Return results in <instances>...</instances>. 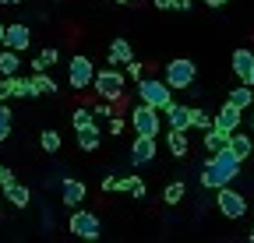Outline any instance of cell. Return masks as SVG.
<instances>
[{
	"mask_svg": "<svg viewBox=\"0 0 254 243\" xmlns=\"http://www.w3.org/2000/svg\"><path fill=\"white\" fill-rule=\"evenodd\" d=\"M21 71V56L14 53V49H0V78H11V74H18Z\"/></svg>",
	"mask_w": 254,
	"mask_h": 243,
	"instance_id": "7402d4cb",
	"label": "cell"
},
{
	"mask_svg": "<svg viewBox=\"0 0 254 243\" xmlns=\"http://www.w3.org/2000/svg\"><path fill=\"white\" fill-rule=\"evenodd\" d=\"M190 127H198V131H208L212 127V116L205 109H190Z\"/></svg>",
	"mask_w": 254,
	"mask_h": 243,
	"instance_id": "f546056e",
	"label": "cell"
},
{
	"mask_svg": "<svg viewBox=\"0 0 254 243\" xmlns=\"http://www.w3.org/2000/svg\"><path fill=\"white\" fill-rule=\"evenodd\" d=\"M117 4H131V0H117Z\"/></svg>",
	"mask_w": 254,
	"mask_h": 243,
	"instance_id": "f6af8a7d",
	"label": "cell"
},
{
	"mask_svg": "<svg viewBox=\"0 0 254 243\" xmlns=\"http://www.w3.org/2000/svg\"><path fill=\"white\" fill-rule=\"evenodd\" d=\"M32 96H53L57 92V85H53V78L46 74V71H32Z\"/></svg>",
	"mask_w": 254,
	"mask_h": 243,
	"instance_id": "44dd1931",
	"label": "cell"
},
{
	"mask_svg": "<svg viewBox=\"0 0 254 243\" xmlns=\"http://www.w3.org/2000/svg\"><path fill=\"white\" fill-rule=\"evenodd\" d=\"M166 148H170V155H173V159H184L187 151H190V145H187V131H173V127H170V134H166Z\"/></svg>",
	"mask_w": 254,
	"mask_h": 243,
	"instance_id": "ac0fdd59",
	"label": "cell"
},
{
	"mask_svg": "<svg viewBox=\"0 0 254 243\" xmlns=\"http://www.w3.org/2000/svg\"><path fill=\"white\" fill-rule=\"evenodd\" d=\"M92 88H95L106 102H120V96H124V71H117V67L95 71V74H92Z\"/></svg>",
	"mask_w": 254,
	"mask_h": 243,
	"instance_id": "3957f363",
	"label": "cell"
},
{
	"mask_svg": "<svg viewBox=\"0 0 254 243\" xmlns=\"http://www.w3.org/2000/svg\"><path fill=\"white\" fill-rule=\"evenodd\" d=\"M127 60H134V49H131V43L127 39H113L110 43V64H127Z\"/></svg>",
	"mask_w": 254,
	"mask_h": 243,
	"instance_id": "ffe728a7",
	"label": "cell"
},
{
	"mask_svg": "<svg viewBox=\"0 0 254 243\" xmlns=\"http://www.w3.org/2000/svg\"><path fill=\"white\" fill-rule=\"evenodd\" d=\"M92 116H110V106H106V102H103V106H95V109H92Z\"/></svg>",
	"mask_w": 254,
	"mask_h": 243,
	"instance_id": "8d00e7d4",
	"label": "cell"
},
{
	"mask_svg": "<svg viewBox=\"0 0 254 243\" xmlns=\"http://www.w3.org/2000/svg\"><path fill=\"white\" fill-rule=\"evenodd\" d=\"M170 11H180V14L190 11V0H170Z\"/></svg>",
	"mask_w": 254,
	"mask_h": 243,
	"instance_id": "d6a6232c",
	"label": "cell"
},
{
	"mask_svg": "<svg viewBox=\"0 0 254 243\" xmlns=\"http://www.w3.org/2000/svg\"><path fill=\"white\" fill-rule=\"evenodd\" d=\"M247 85H254V67H251V78H247Z\"/></svg>",
	"mask_w": 254,
	"mask_h": 243,
	"instance_id": "b9f144b4",
	"label": "cell"
},
{
	"mask_svg": "<svg viewBox=\"0 0 254 243\" xmlns=\"http://www.w3.org/2000/svg\"><path fill=\"white\" fill-rule=\"evenodd\" d=\"M57 60H60V49H53V46H50V49H43L36 60H32V71H50Z\"/></svg>",
	"mask_w": 254,
	"mask_h": 243,
	"instance_id": "484cf974",
	"label": "cell"
},
{
	"mask_svg": "<svg viewBox=\"0 0 254 243\" xmlns=\"http://www.w3.org/2000/svg\"><path fill=\"white\" fill-rule=\"evenodd\" d=\"M113 191H131L134 197H145V184H141V176H120Z\"/></svg>",
	"mask_w": 254,
	"mask_h": 243,
	"instance_id": "d4e9b609",
	"label": "cell"
},
{
	"mask_svg": "<svg viewBox=\"0 0 254 243\" xmlns=\"http://www.w3.org/2000/svg\"><path fill=\"white\" fill-rule=\"evenodd\" d=\"M7 88H11V99H36V96H32V81L21 78V74H11Z\"/></svg>",
	"mask_w": 254,
	"mask_h": 243,
	"instance_id": "603a6c76",
	"label": "cell"
},
{
	"mask_svg": "<svg viewBox=\"0 0 254 243\" xmlns=\"http://www.w3.org/2000/svg\"><path fill=\"white\" fill-rule=\"evenodd\" d=\"M226 148L233 151V155L244 162L247 155H254V134H240V131H230V141H226Z\"/></svg>",
	"mask_w": 254,
	"mask_h": 243,
	"instance_id": "4fadbf2b",
	"label": "cell"
},
{
	"mask_svg": "<svg viewBox=\"0 0 254 243\" xmlns=\"http://www.w3.org/2000/svg\"><path fill=\"white\" fill-rule=\"evenodd\" d=\"M0 43H4V21H0Z\"/></svg>",
	"mask_w": 254,
	"mask_h": 243,
	"instance_id": "60d3db41",
	"label": "cell"
},
{
	"mask_svg": "<svg viewBox=\"0 0 254 243\" xmlns=\"http://www.w3.org/2000/svg\"><path fill=\"white\" fill-rule=\"evenodd\" d=\"M110 134H113V138H120V134H124V120H117V116L110 120Z\"/></svg>",
	"mask_w": 254,
	"mask_h": 243,
	"instance_id": "836d02e7",
	"label": "cell"
},
{
	"mask_svg": "<svg viewBox=\"0 0 254 243\" xmlns=\"http://www.w3.org/2000/svg\"><path fill=\"white\" fill-rule=\"evenodd\" d=\"M99 127H95V120H92V124H85V127H78V148L81 151H95V148H99Z\"/></svg>",
	"mask_w": 254,
	"mask_h": 243,
	"instance_id": "e0dca14e",
	"label": "cell"
},
{
	"mask_svg": "<svg viewBox=\"0 0 254 243\" xmlns=\"http://www.w3.org/2000/svg\"><path fill=\"white\" fill-rule=\"evenodd\" d=\"M85 124H92V113L88 109H74V131L85 127Z\"/></svg>",
	"mask_w": 254,
	"mask_h": 243,
	"instance_id": "4dcf8cb0",
	"label": "cell"
},
{
	"mask_svg": "<svg viewBox=\"0 0 254 243\" xmlns=\"http://www.w3.org/2000/svg\"><path fill=\"white\" fill-rule=\"evenodd\" d=\"M39 145H43V151H50V155H57V151H60V134L46 127V131L39 134Z\"/></svg>",
	"mask_w": 254,
	"mask_h": 243,
	"instance_id": "4316f807",
	"label": "cell"
},
{
	"mask_svg": "<svg viewBox=\"0 0 254 243\" xmlns=\"http://www.w3.org/2000/svg\"><path fill=\"white\" fill-rule=\"evenodd\" d=\"M230 64H233V74H237L240 81H247V78H251V67H254V53H251V49H237Z\"/></svg>",
	"mask_w": 254,
	"mask_h": 243,
	"instance_id": "2e32d148",
	"label": "cell"
},
{
	"mask_svg": "<svg viewBox=\"0 0 254 243\" xmlns=\"http://www.w3.org/2000/svg\"><path fill=\"white\" fill-rule=\"evenodd\" d=\"M127 78H141V64H138V60H127Z\"/></svg>",
	"mask_w": 254,
	"mask_h": 243,
	"instance_id": "1f68e13d",
	"label": "cell"
},
{
	"mask_svg": "<svg viewBox=\"0 0 254 243\" xmlns=\"http://www.w3.org/2000/svg\"><path fill=\"white\" fill-rule=\"evenodd\" d=\"M194 74H198L194 60L177 56V60H170V64H166V78H163V81L173 88V92H184V88H190V85H194Z\"/></svg>",
	"mask_w": 254,
	"mask_h": 243,
	"instance_id": "277c9868",
	"label": "cell"
},
{
	"mask_svg": "<svg viewBox=\"0 0 254 243\" xmlns=\"http://www.w3.org/2000/svg\"><path fill=\"white\" fill-rule=\"evenodd\" d=\"M4 46L14 49V53L28 49V46H32V28L21 25V21H18V25H7V28H4Z\"/></svg>",
	"mask_w": 254,
	"mask_h": 243,
	"instance_id": "9c48e42d",
	"label": "cell"
},
{
	"mask_svg": "<svg viewBox=\"0 0 254 243\" xmlns=\"http://www.w3.org/2000/svg\"><path fill=\"white\" fill-rule=\"evenodd\" d=\"M215 208H219V215H226V219H244L247 197L240 191H230V184H222V187H215Z\"/></svg>",
	"mask_w": 254,
	"mask_h": 243,
	"instance_id": "5b68a950",
	"label": "cell"
},
{
	"mask_svg": "<svg viewBox=\"0 0 254 243\" xmlns=\"http://www.w3.org/2000/svg\"><path fill=\"white\" fill-rule=\"evenodd\" d=\"M152 159H155V138L138 134V141H134V148H131V162H134V166H145V162H152Z\"/></svg>",
	"mask_w": 254,
	"mask_h": 243,
	"instance_id": "5bb4252c",
	"label": "cell"
},
{
	"mask_svg": "<svg viewBox=\"0 0 254 243\" xmlns=\"http://www.w3.org/2000/svg\"><path fill=\"white\" fill-rule=\"evenodd\" d=\"M131 127L138 131V134H145V138H155L159 134V127H163V120H159V109L155 106H134V113H131Z\"/></svg>",
	"mask_w": 254,
	"mask_h": 243,
	"instance_id": "8992f818",
	"label": "cell"
},
{
	"mask_svg": "<svg viewBox=\"0 0 254 243\" xmlns=\"http://www.w3.org/2000/svg\"><path fill=\"white\" fill-rule=\"evenodd\" d=\"M11 109H7V102H0V141H7L11 138Z\"/></svg>",
	"mask_w": 254,
	"mask_h": 243,
	"instance_id": "f1b7e54d",
	"label": "cell"
},
{
	"mask_svg": "<svg viewBox=\"0 0 254 243\" xmlns=\"http://www.w3.org/2000/svg\"><path fill=\"white\" fill-rule=\"evenodd\" d=\"M92 74H95V67H92V60L88 56H71V64H67V81H71V88H88L92 85Z\"/></svg>",
	"mask_w": 254,
	"mask_h": 243,
	"instance_id": "ba28073f",
	"label": "cell"
},
{
	"mask_svg": "<svg viewBox=\"0 0 254 243\" xmlns=\"http://www.w3.org/2000/svg\"><path fill=\"white\" fill-rule=\"evenodd\" d=\"M240 120H244V109H237L233 102H222V109L212 116V127H219V131H237L240 127Z\"/></svg>",
	"mask_w": 254,
	"mask_h": 243,
	"instance_id": "8fae6325",
	"label": "cell"
},
{
	"mask_svg": "<svg viewBox=\"0 0 254 243\" xmlns=\"http://www.w3.org/2000/svg\"><path fill=\"white\" fill-rule=\"evenodd\" d=\"M251 131H254V113H251Z\"/></svg>",
	"mask_w": 254,
	"mask_h": 243,
	"instance_id": "7bdbcfd3",
	"label": "cell"
},
{
	"mask_svg": "<svg viewBox=\"0 0 254 243\" xmlns=\"http://www.w3.org/2000/svg\"><path fill=\"white\" fill-rule=\"evenodd\" d=\"M71 233H74L78 240H99V236H103V226H99V219H95L92 211L74 208V211H71Z\"/></svg>",
	"mask_w": 254,
	"mask_h": 243,
	"instance_id": "52a82bcc",
	"label": "cell"
},
{
	"mask_svg": "<svg viewBox=\"0 0 254 243\" xmlns=\"http://www.w3.org/2000/svg\"><path fill=\"white\" fill-rule=\"evenodd\" d=\"M0 4H4V7H18V4H21V0H0Z\"/></svg>",
	"mask_w": 254,
	"mask_h": 243,
	"instance_id": "ab89813d",
	"label": "cell"
},
{
	"mask_svg": "<svg viewBox=\"0 0 254 243\" xmlns=\"http://www.w3.org/2000/svg\"><path fill=\"white\" fill-rule=\"evenodd\" d=\"M85 184L81 180H74V176H64L60 180V204H67V208H78L81 201H85Z\"/></svg>",
	"mask_w": 254,
	"mask_h": 243,
	"instance_id": "30bf717a",
	"label": "cell"
},
{
	"mask_svg": "<svg viewBox=\"0 0 254 243\" xmlns=\"http://www.w3.org/2000/svg\"><path fill=\"white\" fill-rule=\"evenodd\" d=\"M233 176H240V159L233 155L230 148H219V151H212V159H208L205 169H201V187L215 191V187H222V184H230Z\"/></svg>",
	"mask_w": 254,
	"mask_h": 243,
	"instance_id": "6da1fadb",
	"label": "cell"
},
{
	"mask_svg": "<svg viewBox=\"0 0 254 243\" xmlns=\"http://www.w3.org/2000/svg\"><path fill=\"white\" fill-rule=\"evenodd\" d=\"M138 92H141V102L145 106H155L159 113H163V106L173 102V88L163 78H138Z\"/></svg>",
	"mask_w": 254,
	"mask_h": 243,
	"instance_id": "7a4b0ae2",
	"label": "cell"
},
{
	"mask_svg": "<svg viewBox=\"0 0 254 243\" xmlns=\"http://www.w3.org/2000/svg\"><path fill=\"white\" fill-rule=\"evenodd\" d=\"M247 236H251V243H254V229H251V233H247Z\"/></svg>",
	"mask_w": 254,
	"mask_h": 243,
	"instance_id": "ee69618b",
	"label": "cell"
},
{
	"mask_svg": "<svg viewBox=\"0 0 254 243\" xmlns=\"http://www.w3.org/2000/svg\"><path fill=\"white\" fill-rule=\"evenodd\" d=\"M163 201H166V204H180V201H184V184H180V180H173V184L163 191Z\"/></svg>",
	"mask_w": 254,
	"mask_h": 243,
	"instance_id": "83f0119b",
	"label": "cell"
},
{
	"mask_svg": "<svg viewBox=\"0 0 254 243\" xmlns=\"http://www.w3.org/2000/svg\"><path fill=\"white\" fill-rule=\"evenodd\" d=\"M163 113H166V127H173V131H190V106L170 102V106H163Z\"/></svg>",
	"mask_w": 254,
	"mask_h": 243,
	"instance_id": "7c38bea8",
	"label": "cell"
},
{
	"mask_svg": "<svg viewBox=\"0 0 254 243\" xmlns=\"http://www.w3.org/2000/svg\"><path fill=\"white\" fill-rule=\"evenodd\" d=\"M11 180H14V173L7 166H0V184H11Z\"/></svg>",
	"mask_w": 254,
	"mask_h": 243,
	"instance_id": "d590c367",
	"label": "cell"
},
{
	"mask_svg": "<svg viewBox=\"0 0 254 243\" xmlns=\"http://www.w3.org/2000/svg\"><path fill=\"white\" fill-rule=\"evenodd\" d=\"M230 0H205V7H226Z\"/></svg>",
	"mask_w": 254,
	"mask_h": 243,
	"instance_id": "74e56055",
	"label": "cell"
},
{
	"mask_svg": "<svg viewBox=\"0 0 254 243\" xmlns=\"http://www.w3.org/2000/svg\"><path fill=\"white\" fill-rule=\"evenodd\" d=\"M226 141H230L226 131H219V127H208V131H205V148H208V155H212V151H219V148H226Z\"/></svg>",
	"mask_w": 254,
	"mask_h": 243,
	"instance_id": "cb8c5ba5",
	"label": "cell"
},
{
	"mask_svg": "<svg viewBox=\"0 0 254 243\" xmlns=\"http://www.w3.org/2000/svg\"><path fill=\"white\" fill-rule=\"evenodd\" d=\"M4 201H7V204H14V208H25V204L32 201V191H28V187H21L18 180H11V184H4Z\"/></svg>",
	"mask_w": 254,
	"mask_h": 243,
	"instance_id": "9a60e30c",
	"label": "cell"
},
{
	"mask_svg": "<svg viewBox=\"0 0 254 243\" xmlns=\"http://www.w3.org/2000/svg\"><path fill=\"white\" fill-rule=\"evenodd\" d=\"M11 99V88H7V78H0V102Z\"/></svg>",
	"mask_w": 254,
	"mask_h": 243,
	"instance_id": "e575fe53",
	"label": "cell"
},
{
	"mask_svg": "<svg viewBox=\"0 0 254 243\" xmlns=\"http://www.w3.org/2000/svg\"><path fill=\"white\" fill-rule=\"evenodd\" d=\"M152 4H155L159 11H170V0H152Z\"/></svg>",
	"mask_w": 254,
	"mask_h": 243,
	"instance_id": "f35d334b",
	"label": "cell"
},
{
	"mask_svg": "<svg viewBox=\"0 0 254 243\" xmlns=\"http://www.w3.org/2000/svg\"><path fill=\"white\" fill-rule=\"evenodd\" d=\"M226 102H233L237 109H251V106H254V85H247V81H244V85H237L233 92H230V99H226Z\"/></svg>",
	"mask_w": 254,
	"mask_h": 243,
	"instance_id": "d6986e66",
	"label": "cell"
}]
</instances>
